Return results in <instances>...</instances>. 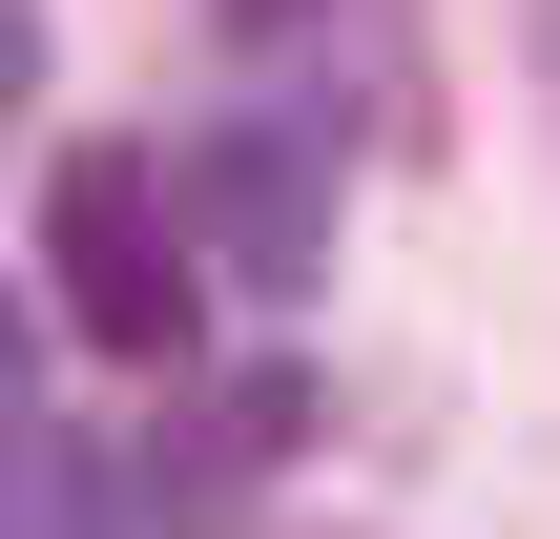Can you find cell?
<instances>
[{
  "mask_svg": "<svg viewBox=\"0 0 560 539\" xmlns=\"http://www.w3.org/2000/svg\"><path fill=\"white\" fill-rule=\"evenodd\" d=\"M208 21H249V42H270V21H312V0H208Z\"/></svg>",
  "mask_w": 560,
  "mask_h": 539,
  "instance_id": "7",
  "label": "cell"
},
{
  "mask_svg": "<svg viewBox=\"0 0 560 539\" xmlns=\"http://www.w3.org/2000/svg\"><path fill=\"white\" fill-rule=\"evenodd\" d=\"M104 519H125V499H104L62 436H0V539H104Z\"/></svg>",
  "mask_w": 560,
  "mask_h": 539,
  "instance_id": "4",
  "label": "cell"
},
{
  "mask_svg": "<svg viewBox=\"0 0 560 539\" xmlns=\"http://www.w3.org/2000/svg\"><path fill=\"white\" fill-rule=\"evenodd\" d=\"M291 436H312V395H291V374H229V395H187V415L145 436V519H166V539H229L249 499H270V457H291Z\"/></svg>",
  "mask_w": 560,
  "mask_h": 539,
  "instance_id": "3",
  "label": "cell"
},
{
  "mask_svg": "<svg viewBox=\"0 0 560 539\" xmlns=\"http://www.w3.org/2000/svg\"><path fill=\"white\" fill-rule=\"evenodd\" d=\"M0 436H21V291H0Z\"/></svg>",
  "mask_w": 560,
  "mask_h": 539,
  "instance_id": "6",
  "label": "cell"
},
{
  "mask_svg": "<svg viewBox=\"0 0 560 539\" xmlns=\"http://www.w3.org/2000/svg\"><path fill=\"white\" fill-rule=\"evenodd\" d=\"M166 208H187V249L229 291H312L332 270V145L312 125H187L166 145Z\"/></svg>",
  "mask_w": 560,
  "mask_h": 539,
  "instance_id": "2",
  "label": "cell"
},
{
  "mask_svg": "<svg viewBox=\"0 0 560 539\" xmlns=\"http://www.w3.org/2000/svg\"><path fill=\"white\" fill-rule=\"evenodd\" d=\"M42 270H62V312H83L104 353H187V208H166L145 145H62V187H42Z\"/></svg>",
  "mask_w": 560,
  "mask_h": 539,
  "instance_id": "1",
  "label": "cell"
},
{
  "mask_svg": "<svg viewBox=\"0 0 560 539\" xmlns=\"http://www.w3.org/2000/svg\"><path fill=\"white\" fill-rule=\"evenodd\" d=\"M42 104V0H0V125Z\"/></svg>",
  "mask_w": 560,
  "mask_h": 539,
  "instance_id": "5",
  "label": "cell"
}]
</instances>
